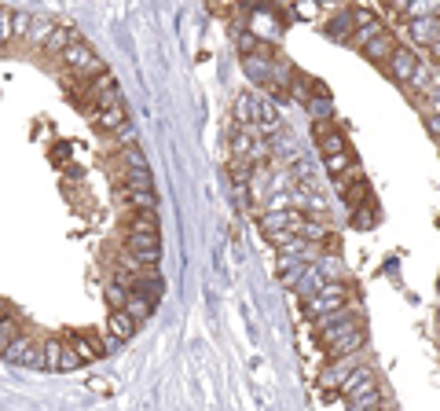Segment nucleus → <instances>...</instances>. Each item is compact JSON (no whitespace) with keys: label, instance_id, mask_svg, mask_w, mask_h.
I'll return each mask as SVG.
<instances>
[{"label":"nucleus","instance_id":"obj_9","mask_svg":"<svg viewBox=\"0 0 440 411\" xmlns=\"http://www.w3.org/2000/svg\"><path fill=\"white\" fill-rule=\"evenodd\" d=\"M121 199L133 206L136 213H158V195L154 191H139V187H121Z\"/></svg>","mask_w":440,"mask_h":411},{"label":"nucleus","instance_id":"obj_25","mask_svg":"<svg viewBox=\"0 0 440 411\" xmlns=\"http://www.w3.org/2000/svg\"><path fill=\"white\" fill-rule=\"evenodd\" d=\"M30 26H33L30 11H15V37H26V33H30Z\"/></svg>","mask_w":440,"mask_h":411},{"label":"nucleus","instance_id":"obj_17","mask_svg":"<svg viewBox=\"0 0 440 411\" xmlns=\"http://www.w3.org/2000/svg\"><path fill=\"white\" fill-rule=\"evenodd\" d=\"M128 316L136 319V324H144V319L154 312V301L151 298H144V294H133V298H128V308H125Z\"/></svg>","mask_w":440,"mask_h":411},{"label":"nucleus","instance_id":"obj_21","mask_svg":"<svg viewBox=\"0 0 440 411\" xmlns=\"http://www.w3.org/2000/svg\"><path fill=\"white\" fill-rule=\"evenodd\" d=\"M15 37V11L0 4V44H8Z\"/></svg>","mask_w":440,"mask_h":411},{"label":"nucleus","instance_id":"obj_4","mask_svg":"<svg viewBox=\"0 0 440 411\" xmlns=\"http://www.w3.org/2000/svg\"><path fill=\"white\" fill-rule=\"evenodd\" d=\"M364 356L367 353H353V356H338V360H330V367L319 375V385H345L348 375H356L359 367H364Z\"/></svg>","mask_w":440,"mask_h":411},{"label":"nucleus","instance_id":"obj_23","mask_svg":"<svg viewBox=\"0 0 440 411\" xmlns=\"http://www.w3.org/2000/svg\"><path fill=\"white\" fill-rule=\"evenodd\" d=\"M77 367H85V360L77 356V349L70 342H62V356H59V371H77Z\"/></svg>","mask_w":440,"mask_h":411},{"label":"nucleus","instance_id":"obj_20","mask_svg":"<svg viewBox=\"0 0 440 411\" xmlns=\"http://www.w3.org/2000/svg\"><path fill=\"white\" fill-rule=\"evenodd\" d=\"M128 231H158V213H133ZM162 235V231H158Z\"/></svg>","mask_w":440,"mask_h":411},{"label":"nucleus","instance_id":"obj_31","mask_svg":"<svg viewBox=\"0 0 440 411\" xmlns=\"http://www.w3.org/2000/svg\"><path fill=\"white\" fill-rule=\"evenodd\" d=\"M430 99H433V107H437V114H440V88H433V92H430Z\"/></svg>","mask_w":440,"mask_h":411},{"label":"nucleus","instance_id":"obj_3","mask_svg":"<svg viewBox=\"0 0 440 411\" xmlns=\"http://www.w3.org/2000/svg\"><path fill=\"white\" fill-rule=\"evenodd\" d=\"M128 253L136 265H158L162 261V235L158 231H128Z\"/></svg>","mask_w":440,"mask_h":411},{"label":"nucleus","instance_id":"obj_8","mask_svg":"<svg viewBox=\"0 0 440 411\" xmlns=\"http://www.w3.org/2000/svg\"><path fill=\"white\" fill-rule=\"evenodd\" d=\"M396 48H400V44H396V33L385 30V33H378V37H374V41L364 48V56H367V59H378V62H389Z\"/></svg>","mask_w":440,"mask_h":411},{"label":"nucleus","instance_id":"obj_11","mask_svg":"<svg viewBox=\"0 0 440 411\" xmlns=\"http://www.w3.org/2000/svg\"><path fill=\"white\" fill-rule=\"evenodd\" d=\"M136 327H139V324H136L128 312H110V319H107V330H110L114 342H128V338L136 334Z\"/></svg>","mask_w":440,"mask_h":411},{"label":"nucleus","instance_id":"obj_29","mask_svg":"<svg viewBox=\"0 0 440 411\" xmlns=\"http://www.w3.org/2000/svg\"><path fill=\"white\" fill-rule=\"evenodd\" d=\"M430 133L440 140V114H430Z\"/></svg>","mask_w":440,"mask_h":411},{"label":"nucleus","instance_id":"obj_10","mask_svg":"<svg viewBox=\"0 0 440 411\" xmlns=\"http://www.w3.org/2000/svg\"><path fill=\"white\" fill-rule=\"evenodd\" d=\"M353 33H356V26H353V8L338 11V15L327 22V37H330V41H353Z\"/></svg>","mask_w":440,"mask_h":411},{"label":"nucleus","instance_id":"obj_12","mask_svg":"<svg viewBox=\"0 0 440 411\" xmlns=\"http://www.w3.org/2000/svg\"><path fill=\"white\" fill-rule=\"evenodd\" d=\"M77 37H81V33H77L74 26H56V33L48 37L44 51H48V56H59V59H62V51H67V48H70V44L77 41Z\"/></svg>","mask_w":440,"mask_h":411},{"label":"nucleus","instance_id":"obj_32","mask_svg":"<svg viewBox=\"0 0 440 411\" xmlns=\"http://www.w3.org/2000/svg\"><path fill=\"white\" fill-rule=\"evenodd\" d=\"M437 287H440V279H437Z\"/></svg>","mask_w":440,"mask_h":411},{"label":"nucleus","instance_id":"obj_5","mask_svg":"<svg viewBox=\"0 0 440 411\" xmlns=\"http://www.w3.org/2000/svg\"><path fill=\"white\" fill-rule=\"evenodd\" d=\"M4 360H11V364H26V367H44V349H37L33 338H26V334H22V338L4 353Z\"/></svg>","mask_w":440,"mask_h":411},{"label":"nucleus","instance_id":"obj_30","mask_svg":"<svg viewBox=\"0 0 440 411\" xmlns=\"http://www.w3.org/2000/svg\"><path fill=\"white\" fill-rule=\"evenodd\" d=\"M8 316H11V305H8L4 298H0V319H8Z\"/></svg>","mask_w":440,"mask_h":411},{"label":"nucleus","instance_id":"obj_27","mask_svg":"<svg viewBox=\"0 0 440 411\" xmlns=\"http://www.w3.org/2000/svg\"><path fill=\"white\" fill-rule=\"evenodd\" d=\"M367 210V206H359V213H356V228H371L374 224V217L371 213H364Z\"/></svg>","mask_w":440,"mask_h":411},{"label":"nucleus","instance_id":"obj_13","mask_svg":"<svg viewBox=\"0 0 440 411\" xmlns=\"http://www.w3.org/2000/svg\"><path fill=\"white\" fill-rule=\"evenodd\" d=\"M96 125L103 128V133H118V128H125L128 125V118H125V107H121V103H118V107H110V110H99L96 114Z\"/></svg>","mask_w":440,"mask_h":411},{"label":"nucleus","instance_id":"obj_18","mask_svg":"<svg viewBox=\"0 0 440 411\" xmlns=\"http://www.w3.org/2000/svg\"><path fill=\"white\" fill-rule=\"evenodd\" d=\"M22 338V330H19V324H15V319H0V356H4L8 349H11V345H15Z\"/></svg>","mask_w":440,"mask_h":411},{"label":"nucleus","instance_id":"obj_26","mask_svg":"<svg viewBox=\"0 0 440 411\" xmlns=\"http://www.w3.org/2000/svg\"><path fill=\"white\" fill-rule=\"evenodd\" d=\"M114 140H118V144H125V147H133L136 128H133V125H125V128H118V133H114Z\"/></svg>","mask_w":440,"mask_h":411},{"label":"nucleus","instance_id":"obj_14","mask_svg":"<svg viewBox=\"0 0 440 411\" xmlns=\"http://www.w3.org/2000/svg\"><path fill=\"white\" fill-rule=\"evenodd\" d=\"M411 37L418 44H437L440 41V22L437 19H415L411 22Z\"/></svg>","mask_w":440,"mask_h":411},{"label":"nucleus","instance_id":"obj_7","mask_svg":"<svg viewBox=\"0 0 440 411\" xmlns=\"http://www.w3.org/2000/svg\"><path fill=\"white\" fill-rule=\"evenodd\" d=\"M341 393L348 396V404H353V401H364V396H371V393H378V385H374L371 367H359L356 375H348V382L341 385Z\"/></svg>","mask_w":440,"mask_h":411},{"label":"nucleus","instance_id":"obj_24","mask_svg":"<svg viewBox=\"0 0 440 411\" xmlns=\"http://www.w3.org/2000/svg\"><path fill=\"white\" fill-rule=\"evenodd\" d=\"M316 268H319V276L327 279V283H334V279L341 276V261H338V257H323V261H319Z\"/></svg>","mask_w":440,"mask_h":411},{"label":"nucleus","instance_id":"obj_15","mask_svg":"<svg viewBox=\"0 0 440 411\" xmlns=\"http://www.w3.org/2000/svg\"><path fill=\"white\" fill-rule=\"evenodd\" d=\"M74 349H77V356L85 360V364H92V360H99L103 356V345L96 342V338H88V334H74V338H67Z\"/></svg>","mask_w":440,"mask_h":411},{"label":"nucleus","instance_id":"obj_22","mask_svg":"<svg viewBox=\"0 0 440 411\" xmlns=\"http://www.w3.org/2000/svg\"><path fill=\"white\" fill-rule=\"evenodd\" d=\"M59 356H62V342L48 338L44 342V371H59Z\"/></svg>","mask_w":440,"mask_h":411},{"label":"nucleus","instance_id":"obj_1","mask_svg":"<svg viewBox=\"0 0 440 411\" xmlns=\"http://www.w3.org/2000/svg\"><path fill=\"white\" fill-rule=\"evenodd\" d=\"M62 62H67V70L70 74H77V77H85V81H92V77H99V74H107V67H103V59L96 56L92 48H88L81 37L62 51Z\"/></svg>","mask_w":440,"mask_h":411},{"label":"nucleus","instance_id":"obj_16","mask_svg":"<svg viewBox=\"0 0 440 411\" xmlns=\"http://www.w3.org/2000/svg\"><path fill=\"white\" fill-rule=\"evenodd\" d=\"M51 33H56V22H51V19H33L30 33H26V41H30V44H37V48H44Z\"/></svg>","mask_w":440,"mask_h":411},{"label":"nucleus","instance_id":"obj_28","mask_svg":"<svg viewBox=\"0 0 440 411\" xmlns=\"http://www.w3.org/2000/svg\"><path fill=\"white\" fill-rule=\"evenodd\" d=\"M294 11H297V15H301V19H312L316 11H319V8H316V4H297Z\"/></svg>","mask_w":440,"mask_h":411},{"label":"nucleus","instance_id":"obj_6","mask_svg":"<svg viewBox=\"0 0 440 411\" xmlns=\"http://www.w3.org/2000/svg\"><path fill=\"white\" fill-rule=\"evenodd\" d=\"M385 67H389V74L396 77V81H415V74H418V56L415 51H407V48H396L393 51V59L385 62Z\"/></svg>","mask_w":440,"mask_h":411},{"label":"nucleus","instance_id":"obj_2","mask_svg":"<svg viewBox=\"0 0 440 411\" xmlns=\"http://www.w3.org/2000/svg\"><path fill=\"white\" fill-rule=\"evenodd\" d=\"M345 298H348V294H345L341 283H327V287H323L316 298L305 301V312L316 316V319H327V316H334V312H341V308H345Z\"/></svg>","mask_w":440,"mask_h":411},{"label":"nucleus","instance_id":"obj_19","mask_svg":"<svg viewBox=\"0 0 440 411\" xmlns=\"http://www.w3.org/2000/svg\"><path fill=\"white\" fill-rule=\"evenodd\" d=\"M128 298H133V290L118 287V283H110V287H107V301H110L114 312H125V308H128Z\"/></svg>","mask_w":440,"mask_h":411}]
</instances>
